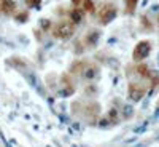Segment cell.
<instances>
[{"label":"cell","instance_id":"obj_1","mask_svg":"<svg viewBox=\"0 0 159 147\" xmlns=\"http://www.w3.org/2000/svg\"><path fill=\"white\" fill-rule=\"evenodd\" d=\"M52 34H54V37H57L61 40H69L75 34V24H72L70 21H61L56 24Z\"/></svg>","mask_w":159,"mask_h":147},{"label":"cell","instance_id":"obj_2","mask_svg":"<svg viewBox=\"0 0 159 147\" xmlns=\"http://www.w3.org/2000/svg\"><path fill=\"white\" fill-rule=\"evenodd\" d=\"M151 51V43L148 42V40H142V42H139L134 48V53H132V59L134 61H143L147 59L148 55Z\"/></svg>","mask_w":159,"mask_h":147},{"label":"cell","instance_id":"obj_3","mask_svg":"<svg viewBox=\"0 0 159 147\" xmlns=\"http://www.w3.org/2000/svg\"><path fill=\"white\" fill-rule=\"evenodd\" d=\"M116 15H118L116 7L113 3H105L102 7V10L99 11V21L102 24H108V22H111L116 18Z\"/></svg>","mask_w":159,"mask_h":147},{"label":"cell","instance_id":"obj_4","mask_svg":"<svg viewBox=\"0 0 159 147\" xmlns=\"http://www.w3.org/2000/svg\"><path fill=\"white\" fill-rule=\"evenodd\" d=\"M127 96L130 101H134V102H139L143 96H145V88L139 83H130L129 88H127Z\"/></svg>","mask_w":159,"mask_h":147},{"label":"cell","instance_id":"obj_5","mask_svg":"<svg viewBox=\"0 0 159 147\" xmlns=\"http://www.w3.org/2000/svg\"><path fill=\"white\" fill-rule=\"evenodd\" d=\"M83 16H84V11L80 10V8H73L70 11V21H72V24H80L83 21Z\"/></svg>","mask_w":159,"mask_h":147},{"label":"cell","instance_id":"obj_6","mask_svg":"<svg viewBox=\"0 0 159 147\" xmlns=\"http://www.w3.org/2000/svg\"><path fill=\"white\" fill-rule=\"evenodd\" d=\"M0 5H2V11L7 13V15H11V13L15 11V8H16L13 0H2V2H0Z\"/></svg>","mask_w":159,"mask_h":147},{"label":"cell","instance_id":"obj_7","mask_svg":"<svg viewBox=\"0 0 159 147\" xmlns=\"http://www.w3.org/2000/svg\"><path fill=\"white\" fill-rule=\"evenodd\" d=\"M99 37H100V32H99V31H91V32L88 34V37H86V43L91 45V47H94V45L97 43Z\"/></svg>","mask_w":159,"mask_h":147},{"label":"cell","instance_id":"obj_8","mask_svg":"<svg viewBox=\"0 0 159 147\" xmlns=\"http://www.w3.org/2000/svg\"><path fill=\"white\" fill-rule=\"evenodd\" d=\"M84 77L88 78V80H92V78H96L97 77V67H94V66H86V67H84Z\"/></svg>","mask_w":159,"mask_h":147},{"label":"cell","instance_id":"obj_9","mask_svg":"<svg viewBox=\"0 0 159 147\" xmlns=\"http://www.w3.org/2000/svg\"><path fill=\"white\" fill-rule=\"evenodd\" d=\"M83 8L84 11L88 13H94L96 8H94V0H83Z\"/></svg>","mask_w":159,"mask_h":147},{"label":"cell","instance_id":"obj_10","mask_svg":"<svg viewBox=\"0 0 159 147\" xmlns=\"http://www.w3.org/2000/svg\"><path fill=\"white\" fill-rule=\"evenodd\" d=\"M137 3H139V0H126V11L127 13H134Z\"/></svg>","mask_w":159,"mask_h":147},{"label":"cell","instance_id":"obj_11","mask_svg":"<svg viewBox=\"0 0 159 147\" xmlns=\"http://www.w3.org/2000/svg\"><path fill=\"white\" fill-rule=\"evenodd\" d=\"M137 72H139V75H142V77H150V71H148V67H147L145 64H140V66H139Z\"/></svg>","mask_w":159,"mask_h":147},{"label":"cell","instance_id":"obj_12","mask_svg":"<svg viewBox=\"0 0 159 147\" xmlns=\"http://www.w3.org/2000/svg\"><path fill=\"white\" fill-rule=\"evenodd\" d=\"M150 77H151L153 86H156V85L159 83V72H150Z\"/></svg>","mask_w":159,"mask_h":147},{"label":"cell","instance_id":"obj_13","mask_svg":"<svg viewBox=\"0 0 159 147\" xmlns=\"http://www.w3.org/2000/svg\"><path fill=\"white\" fill-rule=\"evenodd\" d=\"M27 11H22V13H18L16 15V19L19 21V22H24V21H27Z\"/></svg>","mask_w":159,"mask_h":147},{"label":"cell","instance_id":"obj_14","mask_svg":"<svg viewBox=\"0 0 159 147\" xmlns=\"http://www.w3.org/2000/svg\"><path fill=\"white\" fill-rule=\"evenodd\" d=\"M132 114H134V109H132L130 105H126L124 107V118H129Z\"/></svg>","mask_w":159,"mask_h":147},{"label":"cell","instance_id":"obj_15","mask_svg":"<svg viewBox=\"0 0 159 147\" xmlns=\"http://www.w3.org/2000/svg\"><path fill=\"white\" fill-rule=\"evenodd\" d=\"M29 5L37 8V7H40V0H29Z\"/></svg>","mask_w":159,"mask_h":147},{"label":"cell","instance_id":"obj_16","mask_svg":"<svg viewBox=\"0 0 159 147\" xmlns=\"http://www.w3.org/2000/svg\"><path fill=\"white\" fill-rule=\"evenodd\" d=\"M42 26H43V29H48V27H49V21H48V19H43V21H42Z\"/></svg>","mask_w":159,"mask_h":147},{"label":"cell","instance_id":"obj_17","mask_svg":"<svg viewBox=\"0 0 159 147\" xmlns=\"http://www.w3.org/2000/svg\"><path fill=\"white\" fill-rule=\"evenodd\" d=\"M72 3H73L75 7H78V5H81V3H83V0H72Z\"/></svg>","mask_w":159,"mask_h":147},{"label":"cell","instance_id":"obj_18","mask_svg":"<svg viewBox=\"0 0 159 147\" xmlns=\"http://www.w3.org/2000/svg\"><path fill=\"white\" fill-rule=\"evenodd\" d=\"M0 13H2V5H0Z\"/></svg>","mask_w":159,"mask_h":147},{"label":"cell","instance_id":"obj_19","mask_svg":"<svg viewBox=\"0 0 159 147\" xmlns=\"http://www.w3.org/2000/svg\"><path fill=\"white\" fill-rule=\"evenodd\" d=\"M157 22H159V16H157Z\"/></svg>","mask_w":159,"mask_h":147}]
</instances>
